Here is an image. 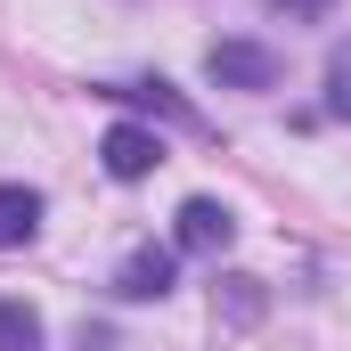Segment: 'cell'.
Masks as SVG:
<instances>
[{"label": "cell", "mask_w": 351, "mask_h": 351, "mask_svg": "<svg viewBox=\"0 0 351 351\" xmlns=\"http://www.w3.org/2000/svg\"><path fill=\"white\" fill-rule=\"evenodd\" d=\"M262 311V278H229V319H254Z\"/></svg>", "instance_id": "30bf717a"}, {"label": "cell", "mask_w": 351, "mask_h": 351, "mask_svg": "<svg viewBox=\"0 0 351 351\" xmlns=\"http://www.w3.org/2000/svg\"><path fill=\"white\" fill-rule=\"evenodd\" d=\"M172 262H180V245H139V254H123L114 294H123V302H164V294H172Z\"/></svg>", "instance_id": "277c9868"}, {"label": "cell", "mask_w": 351, "mask_h": 351, "mask_svg": "<svg viewBox=\"0 0 351 351\" xmlns=\"http://www.w3.org/2000/svg\"><path fill=\"white\" fill-rule=\"evenodd\" d=\"M33 229H41V196H33V188H16V180H0V254L33 245Z\"/></svg>", "instance_id": "5b68a950"}, {"label": "cell", "mask_w": 351, "mask_h": 351, "mask_svg": "<svg viewBox=\"0 0 351 351\" xmlns=\"http://www.w3.org/2000/svg\"><path fill=\"white\" fill-rule=\"evenodd\" d=\"M262 8H269V16H286V25H319L335 0H262Z\"/></svg>", "instance_id": "9c48e42d"}, {"label": "cell", "mask_w": 351, "mask_h": 351, "mask_svg": "<svg viewBox=\"0 0 351 351\" xmlns=\"http://www.w3.org/2000/svg\"><path fill=\"white\" fill-rule=\"evenodd\" d=\"M229 237H237L229 204H213V196H188V204H180V221H172L180 254H229Z\"/></svg>", "instance_id": "7a4b0ae2"}, {"label": "cell", "mask_w": 351, "mask_h": 351, "mask_svg": "<svg viewBox=\"0 0 351 351\" xmlns=\"http://www.w3.org/2000/svg\"><path fill=\"white\" fill-rule=\"evenodd\" d=\"M74 351H114V335H106V327H90V319H82V327H74Z\"/></svg>", "instance_id": "8fae6325"}, {"label": "cell", "mask_w": 351, "mask_h": 351, "mask_svg": "<svg viewBox=\"0 0 351 351\" xmlns=\"http://www.w3.org/2000/svg\"><path fill=\"white\" fill-rule=\"evenodd\" d=\"M204 74L221 90H278V49H262V41H213L204 49Z\"/></svg>", "instance_id": "6da1fadb"}, {"label": "cell", "mask_w": 351, "mask_h": 351, "mask_svg": "<svg viewBox=\"0 0 351 351\" xmlns=\"http://www.w3.org/2000/svg\"><path fill=\"white\" fill-rule=\"evenodd\" d=\"M0 351H41V311L0 294Z\"/></svg>", "instance_id": "8992f818"}, {"label": "cell", "mask_w": 351, "mask_h": 351, "mask_svg": "<svg viewBox=\"0 0 351 351\" xmlns=\"http://www.w3.org/2000/svg\"><path fill=\"white\" fill-rule=\"evenodd\" d=\"M98 164H106L114 180H147L156 164H164V139H156L147 123H114V131L98 139Z\"/></svg>", "instance_id": "3957f363"}, {"label": "cell", "mask_w": 351, "mask_h": 351, "mask_svg": "<svg viewBox=\"0 0 351 351\" xmlns=\"http://www.w3.org/2000/svg\"><path fill=\"white\" fill-rule=\"evenodd\" d=\"M327 114H335V123H351V41L327 58Z\"/></svg>", "instance_id": "ba28073f"}, {"label": "cell", "mask_w": 351, "mask_h": 351, "mask_svg": "<svg viewBox=\"0 0 351 351\" xmlns=\"http://www.w3.org/2000/svg\"><path fill=\"white\" fill-rule=\"evenodd\" d=\"M106 98H131V106H156L164 123H196V114H188V98H172V82H114Z\"/></svg>", "instance_id": "52a82bcc"}]
</instances>
